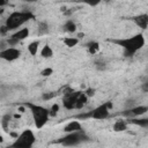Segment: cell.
I'll return each mask as SVG.
<instances>
[{
	"mask_svg": "<svg viewBox=\"0 0 148 148\" xmlns=\"http://www.w3.org/2000/svg\"><path fill=\"white\" fill-rule=\"evenodd\" d=\"M113 43H116L117 45L121 46L125 51V54L127 57H132L134 56L139 50H141L145 46L146 39L145 36L142 34H136L132 37L128 38H123V39H114L112 40Z\"/></svg>",
	"mask_w": 148,
	"mask_h": 148,
	"instance_id": "cell-1",
	"label": "cell"
},
{
	"mask_svg": "<svg viewBox=\"0 0 148 148\" xmlns=\"http://www.w3.org/2000/svg\"><path fill=\"white\" fill-rule=\"evenodd\" d=\"M34 18V14L29 10H20V12H13L9 14V16L6 18L5 28L7 31L9 30H18L24 23Z\"/></svg>",
	"mask_w": 148,
	"mask_h": 148,
	"instance_id": "cell-2",
	"label": "cell"
},
{
	"mask_svg": "<svg viewBox=\"0 0 148 148\" xmlns=\"http://www.w3.org/2000/svg\"><path fill=\"white\" fill-rule=\"evenodd\" d=\"M25 108H28L31 112L32 119H34V124L36 126L37 130H40L44 127V125L49 121L50 118V112L49 109L42 106V105H37L34 103H24L23 104Z\"/></svg>",
	"mask_w": 148,
	"mask_h": 148,
	"instance_id": "cell-3",
	"label": "cell"
},
{
	"mask_svg": "<svg viewBox=\"0 0 148 148\" xmlns=\"http://www.w3.org/2000/svg\"><path fill=\"white\" fill-rule=\"evenodd\" d=\"M36 142V135L31 130H24L18 134L15 141L6 148H32Z\"/></svg>",
	"mask_w": 148,
	"mask_h": 148,
	"instance_id": "cell-4",
	"label": "cell"
},
{
	"mask_svg": "<svg viewBox=\"0 0 148 148\" xmlns=\"http://www.w3.org/2000/svg\"><path fill=\"white\" fill-rule=\"evenodd\" d=\"M89 140H90V138L83 131H80V132L67 133V135L57 140V143H60L65 147H73V146H77L82 142H87Z\"/></svg>",
	"mask_w": 148,
	"mask_h": 148,
	"instance_id": "cell-5",
	"label": "cell"
},
{
	"mask_svg": "<svg viewBox=\"0 0 148 148\" xmlns=\"http://www.w3.org/2000/svg\"><path fill=\"white\" fill-rule=\"evenodd\" d=\"M113 108V104L112 102H105L101 105H98L97 108H95L92 111H90L89 113L87 114H80L77 116L79 118H92V119H97V120H103L105 118L109 117V113H110V110Z\"/></svg>",
	"mask_w": 148,
	"mask_h": 148,
	"instance_id": "cell-6",
	"label": "cell"
},
{
	"mask_svg": "<svg viewBox=\"0 0 148 148\" xmlns=\"http://www.w3.org/2000/svg\"><path fill=\"white\" fill-rule=\"evenodd\" d=\"M81 91H74V90H69L67 92H64V97H62V105L66 110H74L75 108V102L77 96L80 95Z\"/></svg>",
	"mask_w": 148,
	"mask_h": 148,
	"instance_id": "cell-7",
	"label": "cell"
},
{
	"mask_svg": "<svg viewBox=\"0 0 148 148\" xmlns=\"http://www.w3.org/2000/svg\"><path fill=\"white\" fill-rule=\"evenodd\" d=\"M21 57V50L17 47H7L2 51H0V59L6 61H15Z\"/></svg>",
	"mask_w": 148,
	"mask_h": 148,
	"instance_id": "cell-8",
	"label": "cell"
},
{
	"mask_svg": "<svg viewBox=\"0 0 148 148\" xmlns=\"http://www.w3.org/2000/svg\"><path fill=\"white\" fill-rule=\"evenodd\" d=\"M147 111H148L147 105H135L131 109H127L123 114H125L127 119H130V118H136V117L143 116L145 113H147Z\"/></svg>",
	"mask_w": 148,
	"mask_h": 148,
	"instance_id": "cell-9",
	"label": "cell"
},
{
	"mask_svg": "<svg viewBox=\"0 0 148 148\" xmlns=\"http://www.w3.org/2000/svg\"><path fill=\"white\" fill-rule=\"evenodd\" d=\"M132 20L142 30H146L147 29V27H148V14L147 13H143V14H140L138 16H134Z\"/></svg>",
	"mask_w": 148,
	"mask_h": 148,
	"instance_id": "cell-10",
	"label": "cell"
},
{
	"mask_svg": "<svg viewBox=\"0 0 148 148\" xmlns=\"http://www.w3.org/2000/svg\"><path fill=\"white\" fill-rule=\"evenodd\" d=\"M29 34H30V30L28 29V28H21V29H18V30H16L12 36H10V38H13V39H15L16 42H21V40H23V39H25L27 37H29Z\"/></svg>",
	"mask_w": 148,
	"mask_h": 148,
	"instance_id": "cell-11",
	"label": "cell"
},
{
	"mask_svg": "<svg viewBox=\"0 0 148 148\" xmlns=\"http://www.w3.org/2000/svg\"><path fill=\"white\" fill-rule=\"evenodd\" d=\"M80 131H82V125L79 120H72L64 127V132L66 133H73V132H80Z\"/></svg>",
	"mask_w": 148,
	"mask_h": 148,
	"instance_id": "cell-12",
	"label": "cell"
},
{
	"mask_svg": "<svg viewBox=\"0 0 148 148\" xmlns=\"http://www.w3.org/2000/svg\"><path fill=\"white\" fill-rule=\"evenodd\" d=\"M127 125H128L127 120H125V119H118V120L114 121V124L112 126V130L114 132H124V131L127 130Z\"/></svg>",
	"mask_w": 148,
	"mask_h": 148,
	"instance_id": "cell-13",
	"label": "cell"
},
{
	"mask_svg": "<svg viewBox=\"0 0 148 148\" xmlns=\"http://www.w3.org/2000/svg\"><path fill=\"white\" fill-rule=\"evenodd\" d=\"M88 103V97L86 96V94L83 91L80 92V95L77 96L76 98V102H75V108L74 109H82L83 106H86Z\"/></svg>",
	"mask_w": 148,
	"mask_h": 148,
	"instance_id": "cell-14",
	"label": "cell"
},
{
	"mask_svg": "<svg viewBox=\"0 0 148 148\" xmlns=\"http://www.w3.org/2000/svg\"><path fill=\"white\" fill-rule=\"evenodd\" d=\"M40 57L42 58H44V59H50V58H52L53 57V50H52V47L50 46V45H44L43 47H42V50H40Z\"/></svg>",
	"mask_w": 148,
	"mask_h": 148,
	"instance_id": "cell-15",
	"label": "cell"
},
{
	"mask_svg": "<svg viewBox=\"0 0 148 148\" xmlns=\"http://www.w3.org/2000/svg\"><path fill=\"white\" fill-rule=\"evenodd\" d=\"M127 123L130 124H134V125H139L141 127H147L148 126V119L147 118H130L126 119Z\"/></svg>",
	"mask_w": 148,
	"mask_h": 148,
	"instance_id": "cell-16",
	"label": "cell"
},
{
	"mask_svg": "<svg viewBox=\"0 0 148 148\" xmlns=\"http://www.w3.org/2000/svg\"><path fill=\"white\" fill-rule=\"evenodd\" d=\"M39 45H40V42L39 40H34L31 42L30 44H28V52L31 54V56H36L38 50H39Z\"/></svg>",
	"mask_w": 148,
	"mask_h": 148,
	"instance_id": "cell-17",
	"label": "cell"
},
{
	"mask_svg": "<svg viewBox=\"0 0 148 148\" xmlns=\"http://www.w3.org/2000/svg\"><path fill=\"white\" fill-rule=\"evenodd\" d=\"M12 118H13V116H12V114H9V113H6V114H3V116H2V118H1V121H0V123H1V127H2V130H3V131L8 132L9 123H10Z\"/></svg>",
	"mask_w": 148,
	"mask_h": 148,
	"instance_id": "cell-18",
	"label": "cell"
},
{
	"mask_svg": "<svg viewBox=\"0 0 148 148\" xmlns=\"http://www.w3.org/2000/svg\"><path fill=\"white\" fill-rule=\"evenodd\" d=\"M64 30L69 32V34H73L76 31V23L73 21V20H67L64 24Z\"/></svg>",
	"mask_w": 148,
	"mask_h": 148,
	"instance_id": "cell-19",
	"label": "cell"
},
{
	"mask_svg": "<svg viewBox=\"0 0 148 148\" xmlns=\"http://www.w3.org/2000/svg\"><path fill=\"white\" fill-rule=\"evenodd\" d=\"M79 38L77 37H65L64 38V44L66 45V46H68V47H74V46H76L77 45V43H79Z\"/></svg>",
	"mask_w": 148,
	"mask_h": 148,
	"instance_id": "cell-20",
	"label": "cell"
},
{
	"mask_svg": "<svg viewBox=\"0 0 148 148\" xmlns=\"http://www.w3.org/2000/svg\"><path fill=\"white\" fill-rule=\"evenodd\" d=\"M87 49H88V51H89L90 54H95V53L98 52V50H99V43H98V42H95V40L89 42V43L87 44Z\"/></svg>",
	"mask_w": 148,
	"mask_h": 148,
	"instance_id": "cell-21",
	"label": "cell"
},
{
	"mask_svg": "<svg viewBox=\"0 0 148 148\" xmlns=\"http://www.w3.org/2000/svg\"><path fill=\"white\" fill-rule=\"evenodd\" d=\"M49 32V24L46 22H40L38 24V34L39 35H45Z\"/></svg>",
	"mask_w": 148,
	"mask_h": 148,
	"instance_id": "cell-22",
	"label": "cell"
},
{
	"mask_svg": "<svg viewBox=\"0 0 148 148\" xmlns=\"http://www.w3.org/2000/svg\"><path fill=\"white\" fill-rule=\"evenodd\" d=\"M59 109H60V105L58 103H54L51 105V108L49 109V112H50V117H54L57 116V113L59 112Z\"/></svg>",
	"mask_w": 148,
	"mask_h": 148,
	"instance_id": "cell-23",
	"label": "cell"
},
{
	"mask_svg": "<svg viewBox=\"0 0 148 148\" xmlns=\"http://www.w3.org/2000/svg\"><path fill=\"white\" fill-rule=\"evenodd\" d=\"M51 74H53V69H52L51 67H46V68H44V69L40 72V75H42V76H50Z\"/></svg>",
	"mask_w": 148,
	"mask_h": 148,
	"instance_id": "cell-24",
	"label": "cell"
},
{
	"mask_svg": "<svg viewBox=\"0 0 148 148\" xmlns=\"http://www.w3.org/2000/svg\"><path fill=\"white\" fill-rule=\"evenodd\" d=\"M84 94H86V96L89 98V97H91V96H94L95 95V89H92V88H88L86 91H83Z\"/></svg>",
	"mask_w": 148,
	"mask_h": 148,
	"instance_id": "cell-25",
	"label": "cell"
},
{
	"mask_svg": "<svg viewBox=\"0 0 148 148\" xmlns=\"http://www.w3.org/2000/svg\"><path fill=\"white\" fill-rule=\"evenodd\" d=\"M53 96H54V92H46V94H43V95H42V98H43L44 101H49V99H51Z\"/></svg>",
	"mask_w": 148,
	"mask_h": 148,
	"instance_id": "cell-26",
	"label": "cell"
},
{
	"mask_svg": "<svg viewBox=\"0 0 148 148\" xmlns=\"http://www.w3.org/2000/svg\"><path fill=\"white\" fill-rule=\"evenodd\" d=\"M96 67L101 71V69H105V62L103 61H96Z\"/></svg>",
	"mask_w": 148,
	"mask_h": 148,
	"instance_id": "cell-27",
	"label": "cell"
},
{
	"mask_svg": "<svg viewBox=\"0 0 148 148\" xmlns=\"http://www.w3.org/2000/svg\"><path fill=\"white\" fill-rule=\"evenodd\" d=\"M7 47H8V45H7V42H6V39H2V40H0V51L5 50V49H7Z\"/></svg>",
	"mask_w": 148,
	"mask_h": 148,
	"instance_id": "cell-28",
	"label": "cell"
},
{
	"mask_svg": "<svg viewBox=\"0 0 148 148\" xmlns=\"http://www.w3.org/2000/svg\"><path fill=\"white\" fill-rule=\"evenodd\" d=\"M13 118H15V119H20V118H21V114H20V113H15V114L13 116Z\"/></svg>",
	"mask_w": 148,
	"mask_h": 148,
	"instance_id": "cell-29",
	"label": "cell"
},
{
	"mask_svg": "<svg viewBox=\"0 0 148 148\" xmlns=\"http://www.w3.org/2000/svg\"><path fill=\"white\" fill-rule=\"evenodd\" d=\"M6 3H7L6 1H3V0H0V8H1V7H3Z\"/></svg>",
	"mask_w": 148,
	"mask_h": 148,
	"instance_id": "cell-30",
	"label": "cell"
},
{
	"mask_svg": "<svg viewBox=\"0 0 148 148\" xmlns=\"http://www.w3.org/2000/svg\"><path fill=\"white\" fill-rule=\"evenodd\" d=\"M18 110H20V112H24L25 106H24V105H23V106H20V109H18Z\"/></svg>",
	"mask_w": 148,
	"mask_h": 148,
	"instance_id": "cell-31",
	"label": "cell"
},
{
	"mask_svg": "<svg viewBox=\"0 0 148 148\" xmlns=\"http://www.w3.org/2000/svg\"><path fill=\"white\" fill-rule=\"evenodd\" d=\"M3 12H5V9H3V7H1V8H0V16L2 15V13H3Z\"/></svg>",
	"mask_w": 148,
	"mask_h": 148,
	"instance_id": "cell-32",
	"label": "cell"
},
{
	"mask_svg": "<svg viewBox=\"0 0 148 148\" xmlns=\"http://www.w3.org/2000/svg\"><path fill=\"white\" fill-rule=\"evenodd\" d=\"M2 141H3V139H2V136L0 135V142H2Z\"/></svg>",
	"mask_w": 148,
	"mask_h": 148,
	"instance_id": "cell-33",
	"label": "cell"
}]
</instances>
